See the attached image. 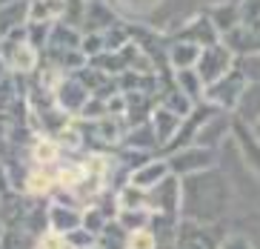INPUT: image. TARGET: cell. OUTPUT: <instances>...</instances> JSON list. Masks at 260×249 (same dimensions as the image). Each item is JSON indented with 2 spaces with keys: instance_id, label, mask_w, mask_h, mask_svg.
I'll return each instance as SVG.
<instances>
[{
  "instance_id": "obj_1",
  "label": "cell",
  "mask_w": 260,
  "mask_h": 249,
  "mask_svg": "<svg viewBox=\"0 0 260 249\" xmlns=\"http://www.w3.org/2000/svg\"><path fill=\"white\" fill-rule=\"evenodd\" d=\"M232 206V181L212 166L180 178V218L194 224H220Z\"/></svg>"
},
{
  "instance_id": "obj_2",
  "label": "cell",
  "mask_w": 260,
  "mask_h": 249,
  "mask_svg": "<svg viewBox=\"0 0 260 249\" xmlns=\"http://www.w3.org/2000/svg\"><path fill=\"white\" fill-rule=\"evenodd\" d=\"M220 224H194L180 218L175 229V246L172 249H217L226 235H220Z\"/></svg>"
},
{
  "instance_id": "obj_3",
  "label": "cell",
  "mask_w": 260,
  "mask_h": 249,
  "mask_svg": "<svg viewBox=\"0 0 260 249\" xmlns=\"http://www.w3.org/2000/svg\"><path fill=\"white\" fill-rule=\"evenodd\" d=\"M169 172L177 175V178H186L191 172H203V169H212L217 163V149H209V146H200V144H189V146H180V149L169 152Z\"/></svg>"
},
{
  "instance_id": "obj_4",
  "label": "cell",
  "mask_w": 260,
  "mask_h": 249,
  "mask_svg": "<svg viewBox=\"0 0 260 249\" xmlns=\"http://www.w3.org/2000/svg\"><path fill=\"white\" fill-rule=\"evenodd\" d=\"M246 89V77L237 72L235 66L226 72V75L220 77V80H214L206 86V92H203V100L206 103H212L214 109H220V112H235L237 100H240V92Z\"/></svg>"
},
{
  "instance_id": "obj_5",
  "label": "cell",
  "mask_w": 260,
  "mask_h": 249,
  "mask_svg": "<svg viewBox=\"0 0 260 249\" xmlns=\"http://www.w3.org/2000/svg\"><path fill=\"white\" fill-rule=\"evenodd\" d=\"M232 66H235V52H232L223 40H217V43L200 49V58H198V63H194V72L200 75L203 86H209V83L220 80Z\"/></svg>"
},
{
  "instance_id": "obj_6",
  "label": "cell",
  "mask_w": 260,
  "mask_h": 249,
  "mask_svg": "<svg viewBox=\"0 0 260 249\" xmlns=\"http://www.w3.org/2000/svg\"><path fill=\"white\" fill-rule=\"evenodd\" d=\"M52 95H54V106H57V109H63L66 115H72V118L83 112L86 100L92 98V92L86 89V83L80 80L75 72L63 75L60 80H57V86H54Z\"/></svg>"
},
{
  "instance_id": "obj_7",
  "label": "cell",
  "mask_w": 260,
  "mask_h": 249,
  "mask_svg": "<svg viewBox=\"0 0 260 249\" xmlns=\"http://www.w3.org/2000/svg\"><path fill=\"white\" fill-rule=\"evenodd\" d=\"M146 201H149V212L180 218V178L177 175H166L157 186H152L146 192Z\"/></svg>"
},
{
  "instance_id": "obj_8",
  "label": "cell",
  "mask_w": 260,
  "mask_h": 249,
  "mask_svg": "<svg viewBox=\"0 0 260 249\" xmlns=\"http://www.w3.org/2000/svg\"><path fill=\"white\" fill-rule=\"evenodd\" d=\"M0 58L6 61V66H9L12 75H20V77L31 75V72L38 69V63H40V52L31 43H26V40L23 43L0 40Z\"/></svg>"
},
{
  "instance_id": "obj_9",
  "label": "cell",
  "mask_w": 260,
  "mask_h": 249,
  "mask_svg": "<svg viewBox=\"0 0 260 249\" xmlns=\"http://www.w3.org/2000/svg\"><path fill=\"white\" fill-rule=\"evenodd\" d=\"M46 218H49V229L57 235H69L72 229L83 227V206L75 204V201H52L46 206Z\"/></svg>"
},
{
  "instance_id": "obj_10",
  "label": "cell",
  "mask_w": 260,
  "mask_h": 249,
  "mask_svg": "<svg viewBox=\"0 0 260 249\" xmlns=\"http://www.w3.org/2000/svg\"><path fill=\"white\" fill-rule=\"evenodd\" d=\"M229 141H235V146H237V152H240V158H243L246 169L260 178V141L254 137L252 126H246L243 121H237L235 115H232V135H229Z\"/></svg>"
},
{
  "instance_id": "obj_11",
  "label": "cell",
  "mask_w": 260,
  "mask_h": 249,
  "mask_svg": "<svg viewBox=\"0 0 260 249\" xmlns=\"http://www.w3.org/2000/svg\"><path fill=\"white\" fill-rule=\"evenodd\" d=\"M175 38L189 40V43H198L200 49H203V46L217 43V40H220V32H217V26L209 20V15H198V17H191L186 26H180Z\"/></svg>"
},
{
  "instance_id": "obj_12",
  "label": "cell",
  "mask_w": 260,
  "mask_h": 249,
  "mask_svg": "<svg viewBox=\"0 0 260 249\" xmlns=\"http://www.w3.org/2000/svg\"><path fill=\"white\" fill-rule=\"evenodd\" d=\"M166 175H172V172H169L166 158H149L146 163H140L138 169H132V175H129V181H126V183H132V186L149 192V189L157 186Z\"/></svg>"
},
{
  "instance_id": "obj_13",
  "label": "cell",
  "mask_w": 260,
  "mask_h": 249,
  "mask_svg": "<svg viewBox=\"0 0 260 249\" xmlns=\"http://www.w3.org/2000/svg\"><path fill=\"white\" fill-rule=\"evenodd\" d=\"M180 115H175L172 109H166L163 103H157L149 112V126H152V132H154V137H157V144L160 146H166L172 137L177 135V129H180Z\"/></svg>"
},
{
  "instance_id": "obj_14",
  "label": "cell",
  "mask_w": 260,
  "mask_h": 249,
  "mask_svg": "<svg viewBox=\"0 0 260 249\" xmlns=\"http://www.w3.org/2000/svg\"><path fill=\"white\" fill-rule=\"evenodd\" d=\"M115 23H117V12L106 0H86V15H83L86 32H106Z\"/></svg>"
},
{
  "instance_id": "obj_15",
  "label": "cell",
  "mask_w": 260,
  "mask_h": 249,
  "mask_svg": "<svg viewBox=\"0 0 260 249\" xmlns=\"http://www.w3.org/2000/svg\"><path fill=\"white\" fill-rule=\"evenodd\" d=\"M80 38L83 32L69 26V23H52V32H49V43H46V52H69V49H80Z\"/></svg>"
},
{
  "instance_id": "obj_16",
  "label": "cell",
  "mask_w": 260,
  "mask_h": 249,
  "mask_svg": "<svg viewBox=\"0 0 260 249\" xmlns=\"http://www.w3.org/2000/svg\"><path fill=\"white\" fill-rule=\"evenodd\" d=\"M17 106H26V89L20 86V75L0 77V112H17Z\"/></svg>"
},
{
  "instance_id": "obj_17",
  "label": "cell",
  "mask_w": 260,
  "mask_h": 249,
  "mask_svg": "<svg viewBox=\"0 0 260 249\" xmlns=\"http://www.w3.org/2000/svg\"><path fill=\"white\" fill-rule=\"evenodd\" d=\"M237 121H243L246 126H252L260 118V83H246V89L240 92V100H237L235 112H232Z\"/></svg>"
},
{
  "instance_id": "obj_18",
  "label": "cell",
  "mask_w": 260,
  "mask_h": 249,
  "mask_svg": "<svg viewBox=\"0 0 260 249\" xmlns=\"http://www.w3.org/2000/svg\"><path fill=\"white\" fill-rule=\"evenodd\" d=\"M66 0H29L26 23H57L63 20Z\"/></svg>"
},
{
  "instance_id": "obj_19",
  "label": "cell",
  "mask_w": 260,
  "mask_h": 249,
  "mask_svg": "<svg viewBox=\"0 0 260 249\" xmlns=\"http://www.w3.org/2000/svg\"><path fill=\"white\" fill-rule=\"evenodd\" d=\"M166 58H169V63H172V69H194V63H198V58H200V46L175 38L166 49Z\"/></svg>"
},
{
  "instance_id": "obj_20",
  "label": "cell",
  "mask_w": 260,
  "mask_h": 249,
  "mask_svg": "<svg viewBox=\"0 0 260 249\" xmlns=\"http://www.w3.org/2000/svg\"><path fill=\"white\" fill-rule=\"evenodd\" d=\"M120 144L129 146V149H138V152H154V149H160V144H157V137H154L149 121L135 123L129 132H123V141H120Z\"/></svg>"
},
{
  "instance_id": "obj_21",
  "label": "cell",
  "mask_w": 260,
  "mask_h": 249,
  "mask_svg": "<svg viewBox=\"0 0 260 249\" xmlns=\"http://www.w3.org/2000/svg\"><path fill=\"white\" fill-rule=\"evenodd\" d=\"M175 89L180 95H186L191 103H200L206 86H203V80H200V75L194 69H175Z\"/></svg>"
},
{
  "instance_id": "obj_22",
  "label": "cell",
  "mask_w": 260,
  "mask_h": 249,
  "mask_svg": "<svg viewBox=\"0 0 260 249\" xmlns=\"http://www.w3.org/2000/svg\"><path fill=\"white\" fill-rule=\"evenodd\" d=\"M23 189L29 192L31 198H49L57 189V183H54V175L49 172V169H31L29 175H26V181H23Z\"/></svg>"
},
{
  "instance_id": "obj_23",
  "label": "cell",
  "mask_w": 260,
  "mask_h": 249,
  "mask_svg": "<svg viewBox=\"0 0 260 249\" xmlns=\"http://www.w3.org/2000/svg\"><path fill=\"white\" fill-rule=\"evenodd\" d=\"M26 12H29V0H15V3H9V6L0 9V40L6 38L12 29L23 26Z\"/></svg>"
},
{
  "instance_id": "obj_24",
  "label": "cell",
  "mask_w": 260,
  "mask_h": 249,
  "mask_svg": "<svg viewBox=\"0 0 260 249\" xmlns=\"http://www.w3.org/2000/svg\"><path fill=\"white\" fill-rule=\"evenodd\" d=\"M57 158H60V146H57L54 137L38 135L31 141V160H35L40 169H46L49 163H57Z\"/></svg>"
},
{
  "instance_id": "obj_25",
  "label": "cell",
  "mask_w": 260,
  "mask_h": 249,
  "mask_svg": "<svg viewBox=\"0 0 260 249\" xmlns=\"http://www.w3.org/2000/svg\"><path fill=\"white\" fill-rule=\"evenodd\" d=\"M126 238H129V229H123L117 224V218H109L103 224V229L98 232V246L100 249H126Z\"/></svg>"
},
{
  "instance_id": "obj_26",
  "label": "cell",
  "mask_w": 260,
  "mask_h": 249,
  "mask_svg": "<svg viewBox=\"0 0 260 249\" xmlns=\"http://www.w3.org/2000/svg\"><path fill=\"white\" fill-rule=\"evenodd\" d=\"M209 20L217 26V32H220V38H223L226 32H232L235 26H240V23H237V3L235 0H226L223 6H217V9L209 12Z\"/></svg>"
},
{
  "instance_id": "obj_27",
  "label": "cell",
  "mask_w": 260,
  "mask_h": 249,
  "mask_svg": "<svg viewBox=\"0 0 260 249\" xmlns=\"http://www.w3.org/2000/svg\"><path fill=\"white\" fill-rule=\"evenodd\" d=\"M109 6L115 9L117 15H132V17H143L149 12L157 9L160 0H106Z\"/></svg>"
},
{
  "instance_id": "obj_28",
  "label": "cell",
  "mask_w": 260,
  "mask_h": 249,
  "mask_svg": "<svg viewBox=\"0 0 260 249\" xmlns=\"http://www.w3.org/2000/svg\"><path fill=\"white\" fill-rule=\"evenodd\" d=\"M235 69L246 77V83H260V52L235 54Z\"/></svg>"
},
{
  "instance_id": "obj_29",
  "label": "cell",
  "mask_w": 260,
  "mask_h": 249,
  "mask_svg": "<svg viewBox=\"0 0 260 249\" xmlns=\"http://www.w3.org/2000/svg\"><path fill=\"white\" fill-rule=\"evenodd\" d=\"M237 3V23L246 29L260 32V0H235Z\"/></svg>"
},
{
  "instance_id": "obj_30",
  "label": "cell",
  "mask_w": 260,
  "mask_h": 249,
  "mask_svg": "<svg viewBox=\"0 0 260 249\" xmlns=\"http://www.w3.org/2000/svg\"><path fill=\"white\" fill-rule=\"evenodd\" d=\"M149 215L152 212H146V209H117L115 212V218L117 224H120L123 229H140V227H149Z\"/></svg>"
},
{
  "instance_id": "obj_31",
  "label": "cell",
  "mask_w": 260,
  "mask_h": 249,
  "mask_svg": "<svg viewBox=\"0 0 260 249\" xmlns=\"http://www.w3.org/2000/svg\"><path fill=\"white\" fill-rule=\"evenodd\" d=\"M126 249H157V241H154V232L149 227L132 229L129 238H126Z\"/></svg>"
},
{
  "instance_id": "obj_32",
  "label": "cell",
  "mask_w": 260,
  "mask_h": 249,
  "mask_svg": "<svg viewBox=\"0 0 260 249\" xmlns=\"http://www.w3.org/2000/svg\"><path fill=\"white\" fill-rule=\"evenodd\" d=\"M160 103L166 106V109H172V112H175V115H180V118H186V115L191 112V106H194V103H191L189 98H186V95H180V92H177V89L166 92V95H163V98H160Z\"/></svg>"
},
{
  "instance_id": "obj_33",
  "label": "cell",
  "mask_w": 260,
  "mask_h": 249,
  "mask_svg": "<svg viewBox=\"0 0 260 249\" xmlns=\"http://www.w3.org/2000/svg\"><path fill=\"white\" fill-rule=\"evenodd\" d=\"M63 238L69 241L72 249H89V246H94V243H98L94 232H89V229H83V227L72 229V232H69V235H63Z\"/></svg>"
},
{
  "instance_id": "obj_34",
  "label": "cell",
  "mask_w": 260,
  "mask_h": 249,
  "mask_svg": "<svg viewBox=\"0 0 260 249\" xmlns=\"http://www.w3.org/2000/svg\"><path fill=\"white\" fill-rule=\"evenodd\" d=\"M35 249H72V246H69V241H66L63 235H57V232H52V229H49V232H43L38 238Z\"/></svg>"
},
{
  "instance_id": "obj_35",
  "label": "cell",
  "mask_w": 260,
  "mask_h": 249,
  "mask_svg": "<svg viewBox=\"0 0 260 249\" xmlns=\"http://www.w3.org/2000/svg\"><path fill=\"white\" fill-rule=\"evenodd\" d=\"M217 249H254V243L246 235H226Z\"/></svg>"
},
{
  "instance_id": "obj_36",
  "label": "cell",
  "mask_w": 260,
  "mask_h": 249,
  "mask_svg": "<svg viewBox=\"0 0 260 249\" xmlns=\"http://www.w3.org/2000/svg\"><path fill=\"white\" fill-rule=\"evenodd\" d=\"M12 132H15V118L0 112V144H6L9 137H12Z\"/></svg>"
},
{
  "instance_id": "obj_37",
  "label": "cell",
  "mask_w": 260,
  "mask_h": 249,
  "mask_svg": "<svg viewBox=\"0 0 260 249\" xmlns=\"http://www.w3.org/2000/svg\"><path fill=\"white\" fill-rule=\"evenodd\" d=\"M6 75H9V66H6V61L0 58V77H6Z\"/></svg>"
},
{
  "instance_id": "obj_38",
  "label": "cell",
  "mask_w": 260,
  "mask_h": 249,
  "mask_svg": "<svg viewBox=\"0 0 260 249\" xmlns=\"http://www.w3.org/2000/svg\"><path fill=\"white\" fill-rule=\"evenodd\" d=\"M252 132H254V137H257V141H260V118H257V121L252 123Z\"/></svg>"
},
{
  "instance_id": "obj_39",
  "label": "cell",
  "mask_w": 260,
  "mask_h": 249,
  "mask_svg": "<svg viewBox=\"0 0 260 249\" xmlns=\"http://www.w3.org/2000/svg\"><path fill=\"white\" fill-rule=\"evenodd\" d=\"M9 3H15V0H0V9H3V6H9Z\"/></svg>"
},
{
  "instance_id": "obj_40",
  "label": "cell",
  "mask_w": 260,
  "mask_h": 249,
  "mask_svg": "<svg viewBox=\"0 0 260 249\" xmlns=\"http://www.w3.org/2000/svg\"><path fill=\"white\" fill-rule=\"evenodd\" d=\"M89 249H100V246H98V243H94V246H89Z\"/></svg>"
},
{
  "instance_id": "obj_41",
  "label": "cell",
  "mask_w": 260,
  "mask_h": 249,
  "mask_svg": "<svg viewBox=\"0 0 260 249\" xmlns=\"http://www.w3.org/2000/svg\"><path fill=\"white\" fill-rule=\"evenodd\" d=\"M0 249H3V246H0Z\"/></svg>"
}]
</instances>
